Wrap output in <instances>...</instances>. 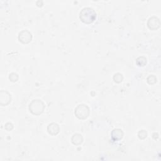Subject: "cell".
Masks as SVG:
<instances>
[{"mask_svg": "<svg viewBox=\"0 0 161 161\" xmlns=\"http://www.w3.org/2000/svg\"><path fill=\"white\" fill-rule=\"evenodd\" d=\"M157 22H159V20L155 18H152L149 19L148 26L150 29H155L159 27V25L157 24Z\"/></svg>", "mask_w": 161, "mask_h": 161, "instance_id": "cell-6", "label": "cell"}, {"mask_svg": "<svg viewBox=\"0 0 161 161\" xmlns=\"http://www.w3.org/2000/svg\"><path fill=\"white\" fill-rule=\"evenodd\" d=\"M47 130L50 134L53 135H56L59 132V127L58 126V125L56 123H51L49 125Z\"/></svg>", "mask_w": 161, "mask_h": 161, "instance_id": "cell-5", "label": "cell"}, {"mask_svg": "<svg viewBox=\"0 0 161 161\" xmlns=\"http://www.w3.org/2000/svg\"><path fill=\"white\" fill-rule=\"evenodd\" d=\"M75 140H76V142H75L74 144L78 145V144H81L82 142H83V138H82L81 135H79V134H76V135H74L73 136V138H72V142H74V141H75Z\"/></svg>", "mask_w": 161, "mask_h": 161, "instance_id": "cell-8", "label": "cell"}, {"mask_svg": "<svg viewBox=\"0 0 161 161\" xmlns=\"http://www.w3.org/2000/svg\"><path fill=\"white\" fill-rule=\"evenodd\" d=\"M96 14L95 11L91 8H83L80 12V19L86 23H91L93 22L96 19Z\"/></svg>", "mask_w": 161, "mask_h": 161, "instance_id": "cell-1", "label": "cell"}, {"mask_svg": "<svg viewBox=\"0 0 161 161\" xmlns=\"http://www.w3.org/2000/svg\"><path fill=\"white\" fill-rule=\"evenodd\" d=\"M19 39L23 44L28 43L32 40V34L29 32L24 30L19 33Z\"/></svg>", "mask_w": 161, "mask_h": 161, "instance_id": "cell-4", "label": "cell"}, {"mask_svg": "<svg viewBox=\"0 0 161 161\" xmlns=\"http://www.w3.org/2000/svg\"><path fill=\"white\" fill-rule=\"evenodd\" d=\"M44 110V104L40 100H34L30 104V110L32 113L38 115L41 113Z\"/></svg>", "mask_w": 161, "mask_h": 161, "instance_id": "cell-2", "label": "cell"}, {"mask_svg": "<svg viewBox=\"0 0 161 161\" xmlns=\"http://www.w3.org/2000/svg\"><path fill=\"white\" fill-rule=\"evenodd\" d=\"M75 114L80 119H84L89 115V108L84 104L79 105L75 110Z\"/></svg>", "mask_w": 161, "mask_h": 161, "instance_id": "cell-3", "label": "cell"}, {"mask_svg": "<svg viewBox=\"0 0 161 161\" xmlns=\"http://www.w3.org/2000/svg\"><path fill=\"white\" fill-rule=\"evenodd\" d=\"M123 137V132L120 129L114 130L112 132V138L114 140H119L121 139Z\"/></svg>", "mask_w": 161, "mask_h": 161, "instance_id": "cell-7", "label": "cell"}]
</instances>
